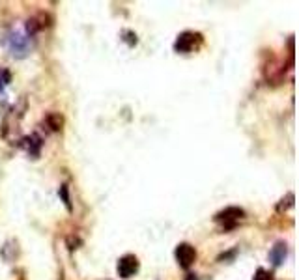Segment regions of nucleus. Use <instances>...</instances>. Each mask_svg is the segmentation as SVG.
<instances>
[{
    "label": "nucleus",
    "mask_w": 299,
    "mask_h": 280,
    "mask_svg": "<svg viewBox=\"0 0 299 280\" xmlns=\"http://www.w3.org/2000/svg\"><path fill=\"white\" fill-rule=\"evenodd\" d=\"M24 144L22 146L26 148V152H28L30 155H34L36 157L38 154H40V148H42V138L38 136V134H32V136H26V138L22 140Z\"/></svg>",
    "instance_id": "0eeeda50"
},
{
    "label": "nucleus",
    "mask_w": 299,
    "mask_h": 280,
    "mask_svg": "<svg viewBox=\"0 0 299 280\" xmlns=\"http://www.w3.org/2000/svg\"><path fill=\"white\" fill-rule=\"evenodd\" d=\"M243 215H245V211H243L242 208H226V210L219 211V213L215 215V220H217V222H222L224 230H228V228H234V224L238 222Z\"/></svg>",
    "instance_id": "f03ea898"
},
{
    "label": "nucleus",
    "mask_w": 299,
    "mask_h": 280,
    "mask_svg": "<svg viewBox=\"0 0 299 280\" xmlns=\"http://www.w3.org/2000/svg\"><path fill=\"white\" fill-rule=\"evenodd\" d=\"M186 280H198V276H196V274H187Z\"/></svg>",
    "instance_id": "ddd939ff"
},
{
    "label": "nucleus",
    "mask_w": 299,
    "mask_h": 280,
    "mask_svg": "<svg viewBox=\"0 0 299 280\" xmlns=\"http://www.w3.org/2000/svg\"><path fill=\"white\" fill-rule=\"evenodd\" d=\"M292 202H294V194H292V192H290V194L286 196V204H284V202L280 204V206H278V210L282 211V210H284V208H290V206H292Z\"/></svg>",
    "instance_id": "f8f14e48"
},
{
    "label": "nucleus",
    "mask_w": 299,
    "mask_h": 280,
    "mask_svg": "<svg viewBox=\"0 0 299 280\" xmlns=\"http://www.w3.org/2000/svg\"><path fill=\"white\" fill-rule=\"evenodd\" d=\"M200 42V34H194V32H184V34L178 36V40L174 43V50L176 52H191L196 43Z\"/></svg>",
    "instance_id": "7ed1b4c3"
},
{
    "label": "nucleus",
    "mask_w": 299,
    "mask_h": 280,
    "mask_svg": "<svg viewBox=\"0 0 299 280\" xmlns=\"http://www.w3.org/2000/svg\"><path fill=\"white\" fill-rule=\"evenodd\" d=\"M176 260H178V264L184 269L192 266V262L196 260V250H194V246H191L189 243H180L176 246Z\"/></svg>",
    "instance_id": "39448f33"
},
{
    "label": "nucleus",
    "mask_w": 299,
    "mask_h": 280,
    "mask_svg": "<svg viewBox=\"0 0 299 280\" xmlns=\"http://www.w3.org/2000/svg\"><path fill=\"white\" fill-rule=\"evenodd\" d=\"M60 194H62V198H64V202H66V206H68V210H72V204H70V196H68V187H62L60 189Z\"/></svg>",
    "instance_id": "9b49d317"
},
{
    "label": "nucleus",
    "mask_w": 299,
    "mask_h": 280,
    "mask_svg": "<svg viewBox=\"0 0 299 280\" xmlns=\"http://www.w3.org/2000/svg\"><path fill=\"white\" fill-rule=\"evenodd\" d=\"M284 258H286V243H282V241H278L277 245L271 248L270 260L273 262V266H280V264L284 262Z\"/></svg>",
    "instance_id": "423d86ee"
},
{
    "label": "nucleus",
    "mask_w": 299,
    "mask_h": 280,
    "mask_svg": "<svg viewBox=\"0 0 299 280\" xmlns=\"http://www.w3.org/2000/svg\"><path fill=\"white\" fill-rule=\"evenodd\" d=\"M10 80H12L10 71H8V70H0V94H2V92H4V88H6L8 84H10Z\"/></svg>",
    "instance_id": "1a4fd4ad"
},
{
    "label": "nucleus",
    "mask_w": 299,
    "mask_h": 280,
    "mask_svg": "<svg viewBox=\"0 0 299 280\" xmlns=\"http://www.w3.org/2000/svg\"><path fill=\"white\" fill-rule=\"evenodd\" d=\"M252 280H271V274L268 271H264V269H258L256 271V276Z\"/></svg>",
    "instance_id": "9d476101"
},
{
    "label": "nucleus",
    "mask_w": 299,
    "mask_h": 280,
    "mask_svg": "<svg viewBox=\"0 0 299 280\" xmlns=\"http://www.w3.org/2000/svg\"><path fill=\"white\" fill-rule=\"evenodd\" d=\"M47 124H49V127L52 131H58L60 126H62V118H60L58 114H49V116H47Z\"/></svg>",
    "instance_id": "6e6552de"
},
{
    "label": "nucleus",
    "mask_w": 299,
    "mask_h": 280,
    "mask_svg": "<svg viewBox=\"0 0 299 280\" xmlns=\"http://www.w3.org/2000/svg\"><path fill=\"white\" fill-rule=\"evenodd\" d=\"M32 36L26 32V30H21V28H12L10 32L4 38V45L8 47L10 54L14 58H22L26 56L32 49V42H30Z\"/></svg>",
    "instance_id": "f257e3e1"
},
{
    "label": "nucleus",
    "mask_w": 299,
    "mask_h": 280,
    "mask_svg": "<svg viewBox=\"0 0 299 280\" xmlns=\"http://www.w3.org/2000/svg\"><path fill=\"white\" fill-rule=\"evenodd\" d=\"M138 271V260L133 254H126L124 258L118 260V274L122 278H131Z\"/></svg>",
    "instance_id": "20e7f679"
}]
</instances>
